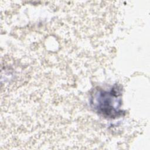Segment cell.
<instances>
[{"mask_svg":"<svg viewBox=\"0 0 150 150\" xmlns=\"http://www.w3.org/2000/svg\"><path fill=\"white\" fill-rule=\"evenodd\" d=\"M120 89L118 87L112 88L110 91L100 90L95 93L91 98L94 108L105 117L115 118L122 114L120 109L121 104Z\"/></svg>","mask_w":150,"mask_h":150,"instance_id":"obj_1","label":"cell"}]
</instances>
